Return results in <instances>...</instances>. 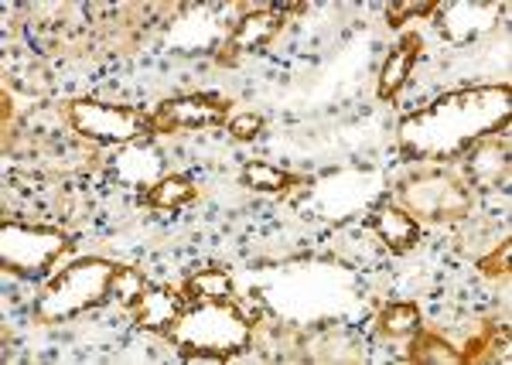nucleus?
<instances>
[{
    "mask_svg": "<svg viewBox=\"0 0 512 365\" xmlns=\"http://www.w3.org/2000/svg\"><path fill=\"white\" fill-rule=\"evenodd\" d=\"M65 250L59 232L31 229V226H4L0 229V256L4 267L14 273H38L52 267L55 256Z\"/></svg>",
    "mask_w": 512,
    "mask_h": 365,
    "instance_id": "obj_4",
    "label": "nucleus"
},
{
    "mask_svg": "<svg viewBox=\"0 0 512 365\" xmlns=\"http://www.w3.org/2000/svg\"><path fill=\"white\" fill-rule=\"evenodd\" d=\"M134 311H137L140 325L154 328V331L175 328V321L185 314V308H181V294H175V290H144L140 301L134 304Z\"/></svg>",
    "mask_w": 512,
    "mask_h": 365,
    "instance_id": "obj_7",
    "label": "nucleus"
},
{
    "mask_svg": "<svg viewBox=\"0 0 512 365\" xmlns=\"http://www.w3.org/2000/svg\"><path fill=\"white\" fill-rule=\"evenodd\" d=\"M110 294L117 297V301L123 304V308H134V304L140 301V294H144V277H140L137 270H130V267L113 270Z\"/></svg>",
    "mask_w": 512,
    "mask_h": 365,
    "instance_id": "obj_15",
    "label": "nucleus"
},
{
    "mask_svg": "<svg viewBox=\"0 0 512 365\" xmlns=\"http://www.w3.org/2000/svg\"><path fill=\"white\" fill-rule=\"evenodd\" d=\"M376 232L393 253H407L417 243V222L410 212L396 209V205H383L376 212Z\"/></svg>",
    "mask_w": 512,
    "mask_h": 365,
    "instance_id": "obj_9",
    "label": "nucleus"
},
{
    "mask_svg": "<svg viewBox=\"0 0 512 365\" xmlns=\"http://www.w3.org/2000/svg\"><path fill=\"white\" fill-rule=\"evenodd\" d=\"M229 294H233V280L222 270H202L188 280V297L195 301H229Z\"/></svg>",
    "mask_w": 512,
    "mask_h": 365,
    "instance_id": "obj_11",
    "label": "nucleus"
},
{
    "mask_svg": "<svg viewBox=\"0 0 512 365\" xmlns=\"http://www.w3.org/2000/svg\"><path fill=\"white\" fill-rule=\"evenodd\" d=\"M420 328V311L414 304H393V308H386L383 314V331L393 338H407V335H417Z\"/></svg>",
    "mask_w": 512,
    "mask_h": 365,
    "instance_id": "obj_14",
    "label": "nucleus"
},
{
    "mask_svg": "<svg viewBox=\"0 0 512 365\" xmlns=\"http://www.w3.org/2000/svg\"><path fill=\"white\" fill-rule=\"evenodd\" d=\"M243 181L250 188H256V192H280V188H287V174L280 171V168H270V164H246V171H243Z\"/></svg>",
    "mask_w": 512,
    "mask_h": 365,
    "instance_id": "obj_16",
    "label": "nucleus"
},
{
    "mask_svg": "<svg viewBox=\"0 0 512 365\" xmlns=\"http://www.w3.org/2000/svg\"><path fill=\"white\" fill-rule=\"evenodd\" d=\"M417 52H420L417 35H407L400 41V48H393V55L386 58V65H383V76H379V96H393L396 89L407 82L410 69H414Z\"/></svg>",
    "mask_w": 512,
    "mask_h": 365,
    "instance_id": "obj_10",
    "label": "nucleus"
},
{
    "mask_svg": "<svg viewBox=\"0 0 512 365\" xmlns=\"http://www.w3.org/2000/svg\"><path fill=\"white\" fill-rule=\"evenodd\" d=\"M192 198H195V185L188 178H164L151 188L147 202H151L154 209H181V205H188Z\"/></svg>",
    "mask_w": 512,
    "mask_h": 365,
    "instance_id": "obj_12",
    "label": "nucleus"
},
{
    "mask_svg": "<svg viewBox=\"0 0 512 365\" xmlns=\"http://www.w3.org/2000/svg\"><path fill=\"white\" fill-rule=\"evenodd\" d=\"M222 113H226V103H219V99H205V96L171 99V103H164L151 116V127L164 130V134H171V130H202L219 123Z\"/></svg>",
    "mask_w": 512,
    "mask_h": 365,
    "instance_id": "obj_5",
    "label": "nucleus"
},
{
    "mask_svg": "<svg viewBox=\"0 0 512 365\" xmlns=\"http://www.w3.org/2000/svg\"><path fill=\"white\" fill-rule=\"evenodd\" d=\"M509 256H512V243L506 239L499 250L482 260V273H485V277H499V273H509Z\"/></svg>",
    "mask_w": 512,
    "mask_h": 365,
    "instance_id": "obj_19",
    "label": "nucleus"
},
{
    "mask_svg": "<svg viewBox=\"0 0 512 365\" xmlns=\"http://www.w3.org/2000/svg\"><path fill=\"white\" fill-rule=\"evenodd\" d=\"M410 359H414V362H434V365H458L461 352H454V348L444 342V338H437V335H420L414 352H410Z\"/></svg>",
    "mask_w": 512,
    "mask_h": 365,
    "instance_id": "obj_13",
    "label": "nucleus"
},
{
    "mask_svg": "<svg viewBox=\"0 0 512 365\" xmlns=\"http://www.w3.org/2000/svg\"><path fill=\"white\" fill-rule=\"evenodd\" d=\"M431 11H434L431 0H407V4H393L390 7V21L400 24L407 18H420V14H431Z\"/></svg>",
    "mask_w": 512,
    "mask_h": 365,
    "instance_id": "obj_18",
    "label": "nucleus"
},
{
    "mask_svg": "<svg viewBox=\"0 0 512 365\" xmlns=\"http://www.w3.org/2000/svg\"><path fill=\"white\" fill-rule=\"evenodd\" d=\"M171 331H175L181 352L185 348H205V352H216L222 359L250 342V321L229 301H202V308L181 314Z\"/></svg>",
    "mask_w": 512,
    "mask_h": 365,
    "instance_id": "obj_1",
    "label": "nucleus"
},
{
    "mask_svg": "<svg viewBox=\"0 0 512 365\" xmlns=\"http://www.w3.org/2000/svg\"><path fill=\"white\" fill-rule=\"evenodd\" d=\"M260 130H263V116H256V113H243L229 123V134H233L236 140H253Z\"/></svg>",
    "mask_w": 512,
    "mask_h": 365,
    "instance_id": "obj_17",
    "label": "nucleus"
},
{
    "mask_svg": "<svg viewBox=\"0 0 512 365\" xmlns=\"http://www.w3.org/2000/svg\"><path fill=\"white\" fill-rule=\"evenodd\" d=\"M113 270L117 267H110L103 260H82L76 267H69L62 277L52 280V287L38 301V318L45 325H55V321L76 318L86 308H93L96 301H103L110 294Z\"/></svg>",
    "mask_w": 512,
    "mask_h": 365,
    "instance_id": "obj_2",
    "label": "nucleus"
},
{
    "mask_svg": "<svg viewBox=\"0 0 512 365\" xmlns=\"http://www.w3.org/2000/svg\"><path fill=\"white\" fill-rule=\"evenodd\" d=\"M69 120L82 137L99 140V144H127L151 127L147 116H140L130 106L113 103H93V99H79L69 106Z\"/></svg>",
    "mask_w": 512,
    "mask_h": 365,
    "instance_id": "obj_3",
    "label": "nucleus"
},
{
    "mask_svg": "<svg viewBox=\"0 0 512 365\" xmlns=\"http://www.w3.org/2000/svg\"><path fill=\"white\" fill-rule=\"evenodd\" d=\"M280 28H284V11H253L236 24L229 45H233L236 52H253V48L270 45V38H274Z\"/></svg>",
    "mask_w": 512,
    "mask_h": 365,
    "instance_id": "obj_8",
    "label": "nucleus"
},
{
    "mask_svg": "<svg viewBox=\"0 0 512 365\" xmlns=\"http://www.w3.org/2000/svg\"><path fill=\"white\" fill-rule=\"evenodd\" d=\"M403 198L420 215H441V219H454V215L468 212V192L454 181H417V185L403 188Z\"/></svg>",
    "mask_w": 512,
    "mask_h": 365,
    "instance_id": "obj_6",
    "label": "nucleus"
}]
</instances>
